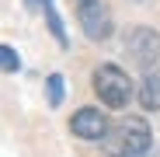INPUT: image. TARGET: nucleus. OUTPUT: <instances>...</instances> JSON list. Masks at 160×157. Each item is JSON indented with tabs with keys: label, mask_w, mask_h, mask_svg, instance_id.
Wrapping results in <instances>:
<instances>
[{
	"label": "nucleus",
	"mask_w": 160,
	"mask_h": 157,
	"mask_svg": "<svg viewBox=\"0 0 160 157\" xmlns=\"http://www.w3.org/2000/svg\"><path fill=\"white\" fill-rule=\"evenodd\" d=\"M139 101H143V108H150V112L160 108V73H146V77H143Z\"/></svg>",
	"instance_id": "nucleus-6"
},
{
	"label": "nucleus",
	"mask_w": 160,
	"mask_h": 157,
	"mask_svg": "<svg viewBox=\"0 0 160 157\" xmlns=\"http://www.w3.org/2000/svg\"><path fill=\"white\" fill-rule=\"evenodd\" d=\"M45 21H49V28H52V35H56V42L59 45H66V32H63V21H59V14H56V7H52V0H45Z\"/></svg>",
	"instance_id": "nucleus-7"
},
{
	"label": "nucleus",
	"mask_w": 160,
	"mask_h": 157,
	"mask_svg": "<svg viewBox=\"0 0 160 157\" xmlns=\"http://www.w3.org/2000/svg\"><path fill=\"white\" fill-rule=\"evenodd\" d=\"M73 4H77V21H80V28H84V35L91 42L112 39L115 21H112V11L104 7L101 0H73Z\"/></svg>",
	"instance_id": "nucleus-3"
},
{
	"label": "nucleus",
	"mask_w": 160,
	"mask_h": 157,
	"mask_svg": "<svg viewBox=\"0 0 160 157\" xmlns=\"http://www.w3.org/2000/svg\"><path fill=\"white\" fill-rule=\"evenodd\" d=\"M91 87L101 98V105H108V108H125V105L132 101V81H129V73L122 66H115V63H101L91 73Z\"/></svg>",
	"instance_id": "nucleus-2"
},
{
	"label": "nucleus",
	"mask_w": 160,
	"mask_h": 157,
	"mask_svg": "<svg viewBox=\"0 0 160 157\" xmlns=\"http://www.w3.org/2000/svg\"><path fill=\"white\" fill-rule=\"evenodd\" d=\"M70 129H73V136H80V140H104V133H108V119L101 115V108L87 105V108H80L70 119Z\"/></svg>",
	"instance_id": "nucleus-5"
},
{
	"label": "nucleus",
	"mask_w": 160,
	"mask_h": 157,
	"mask_svg": "<svg viewBox=\"0 0 160 157\" xmlns=\"http://www.w3.org/2000/svg\"><path fill=\"white\" fill-rule=\"evenodd\" d=\"M0 63H4V73H18V70H21V60H18L14 45H4V49H0Z\"/></svg>",
	"instance_id": "nucleus-9"
},
{
	"label": "nucleus",
	"mask_w": 160,
	"mask_h": 157,
	"mask_svg": "<svg viewBox=\"0 0 160 157\" xmlns=\"http://www.w3.org/2000/svg\"><path fill=\"white\" fill-rule=\"evenodd\" d=\"M125 52H129V60L136 63V66L150 70L160 60V35L153 28H146V24H139V28H132L125 35Z\"/></svg>",
	"instance_id": "nucleus-4"
},
{
	"label": "nucleus",
	"mask_w": 160,
	"mask_h": 157,
	"mask_svg": "<svg viewBox=\"0 0 160 157\" xmlns=\"http://www.w3.org/2000/svg\"><path fill=\"white\" fill-rule=\"evenodd\" d=\"M150 143H153V129L139 115H122L118 122L108 126V133L101 140L108 157H139L150 150Z\"/></svg>",
	"instance_id": "nucleus-1"
},
{
	"label": "nucleus",
	"mask_w": 160,
	"mask_h": 157,
	"mask_svg": "<svg viewBox=\"0 0 160 157\" xmlns=\"http://www.w3.org/2000/svg\"><path fill=\"white\" fill-rule=\"evenodd\" d=\"M45 87H49V105L59 108V105H63V73H52L45 81Z\"/></svg>",
	"instance_id": "nucleus-8"
},
{
	"label": "nucleus",
	"mask_w": 160,
	"mask_h": 157,
	"mask_svg": "<svg viewBox=\"0 0 160 157\" xmlns=\"http://www.w3.org/2000/svg\"><path fill=\"white\" fill-rule=\"evenodd\" d=\"M24 4H28V7H38V4H42V0H24Z\"/></svg>",
	"instance_id": "nucleus-10"
}]
</instances>
